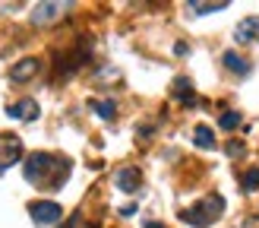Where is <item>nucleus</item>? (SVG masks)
Wrapping results in <instances>:
<instances>
[{
	"mask_svg": "<svg viewBox=\"0 0 259 228\" xmlns=\"http://www.w3.org/2000/svg\"><path fill=\"white\" fill-rule=\"evenodd\" d=\"M25 181L41 187V190H60V184L70 177V162L60 156H51V152H32L22 165Z\"/></svg>",
	"mask_w": 259,
	"mask_h": 228,
	"instance_id": "obj_1",
	"label": "nucleus"
},
{
	"mask_svg": "<svg viewBox=\"0 0 259 228\" xmlns=\"http://www.w3.org/2000/svg\"><path fill=\"white\" fill-rule=\"evenodd\" d=\"M222 209H225V200L218 197V194H209L205 200L193 203L190 209L180 212V219H184L187 225H193V228H209L212 222L222 219Z\"/></svg>",
	"mask_w": 259,
	"mask_h": 228,
	"instance_id": "obj_2",
	"label": "nucleus"
},
{
	"mask_svg": "<svg viewBox=\"0 0 259 228\" xmlns=\"http://www.w3.org/2000/svg\"><path fill=\"white\" fill-rule=\"evenodd\" d=\"M19 159H22V139L13 133H0V174L13 168Z\"/></svg>",
	"mask_w": 259,
	"mask_h": 228,
	"instance_id": "obj_3",
	"label": "nucleus"
},
{
	"mask_svg": "<svg viewBox=\"0 0 259 228\" xmlns=\"http://www.w3.org/2000/svg\"><path fill=\"white\" fill-rule=\"evenodd\" d=\"M29 215H32L35 225H54V222H60L63 209H60V203H54V200H38V203L29 206Z\"/></svg>",
	"mask_w": 259,
	"mask_h": 228,
	"instance_id": "obj_4",
	"label": "nucleus"
},
{
	"mask_svg": "<svg viewBox=\"0 0 259 228\" xmlns=\"http://www.w3.org/2000/svg\"><path fill=\"white\" fill-rule=\"evenodd\" d=\"M7 114L13 121H35L38 118V101L35 98H22V101H16V105H10Z\"/></svg>",
	"mask_w": 259,
	"mask_h": 228,
	"instance_id": "obj_5",
	"label": "nucleus"
},
{
	"mask_svg": "<svg viewBox=\"0 0 259 228\" xmlns=\"http://www.w3.org/2000/svg\"><path fill=\"white\" fill-rule=\"evenodd\" d=\"M237 42L240 45H253V42H259V16H247L240 25H237Z\"/></svg>",
	"mask_w": 259,
	"mask_h": 228,
	"instance_id": "obj_6",
	"label": "nucleus"
},
{
	"mask_svg": "<svg viewBox=\"0 0 259 228\" xmlns=\"http://www.w3.org/2000/svg\"><path fill=\"white\" fill-rule=\"evenodd\" d=\"M63 10H67V4H38L35 13H32V22H35V25H45V22H51V19H57Z\"/></svg>",
	"mask_w": 259,
	"mask_h": 228,
	"instance_id": "obj_7",
	"label": "nucleus"
},
{
	"mask_svg": "<svg viewBox=\"0 0 259 228\" xmlns=\"http://www.w3.org/2000/svg\"><path fill=\"white\" fill-rule=\"evenodd\" d=\"M139 181H142V177H139L136 168H120L117 174H114V184H117L123 194H133V190L139 187Z\"/></svg>",
	"mask_w": 259,
	"mask_h": 228,
	"instance_id": "obj_8",
	"label": "nucleus"
},
{
	"mask_svg": "<svg viewBox=\"0 0 259 228\" xmlns=\"http://www.w3.org/2000/svg\"><path fill=\"white\" fill-rule=\"evenodd\" d=\"M35 73H38V60L35 57H25L22 63H16V67L10 70V80L13 83H25V80H32Z\"/></svg>",
	"mask_w": 259,
	"mask_h": 228,
	"instance_id": "obj_9",
	"label": "nucleus"
},
{
	"mask_svg": "<svg viewBox=\"0 0 259 228\" xmlns=\"http://www.w3.org/2000/svg\"><path fill=\"white\" fill-rule=\"evenodd\" d=\"M171 92H174V98H180V101H184V105H190V108L196 105V92H193V86H190V80H187V76H177Z\"/></svg>",
	"mask_w": 259,
	"mask_h": 228,
	"instance_id": "obj_10",
	"label": "nucleus"
},
{
	"mask_svg": "<svg viewBox=\"0 0 259 228\" xmlns=\"http://www.w3.org/2000/svg\"><path fill=\"white\" fill-rule=\"evenodd\" d=\"M222 63L231 70V73H237V76H247L250 73V63H247V57H240L237 51H225L222 54Z\"/></svg>",
	"mask_w": 259,
	"mask_h": 228,
	"instance_id": "obj_11",
	"label": "nucleus"
},
{
	"mask_svg": "<svg viewBox=\"0 0 259 228\" xmlns=\"http://www.w3.org/2000/svg\"><path fill=\"white\" fill-rule=\"evenodd\" d=\"M193 143L202 146V149H215V136H212V130L205 124H199L196 130H193Z\"/></svg>",
	"mask_w": 259,
	"mask_h": 228,
	"instance_id": "obj_12",
	"label": "nucleus"
},
{
	"mask_svg": "<svg viewBox=\"0 0 259 228\" xmlns=\"http://www.w3.org/2000/svg\"><path fill=\"white\" fill-rule=\"evenodd\" d=\"M240 124H243L240 111H225L222 118H218V127H222V130H234V127H240Z\"/></svg>",
	"mask_w": 259,
	"mask_h": 228,
	"instance_id": "obj_13",
	"label": "nucleus"
},
{
	"mask_svg": "<svg viewBox=\"0 0 259 228\" xmlns=\"http://www.w3.org/2000/svg\"><path fill=\"white\" fill-rule=\"evenodd\" d=\"M89 105H92V111L98 114V118H105V121L114 118V101H98V98H92Z\"/></svg>",
	"mask_w": 259,
	"mask_h": 228,
	"instance_id": "obj_14",
	"label": "nucleus"
},
{
	"mask_svg": "<svg viewBox=\"0 0 259 228\" xmlns=\"http://www.w3.org/2000/svg\"><path fill=\"white\" fill-rule=\"evenodd\" d=\"M240 184H243V190H247V194H253V190H259V168H250L247 174L240 177Z\"/></svg>",
	"mask_w": 259,
	"mask_h": 228,
	"instance_id": "obj_15",
	"label": "nucleus"
},
{
	"mask_svg": "<svg viewBox=\"0 0 259 228\" xmlns=\"http://www.w3.org/2000/svg\"><path fill=\"white\" fill-rule=\"evenodd\" d=\"M190 10L202 16V13H215V10H228V4H190Z\"/></svg>",
	"mask_w": 259,
	"mask_h": 228,
	"instance_id": "obj_16",
	"label": "nucleus"
},
{
	"mask_svg": "<svg viewBox=\"0 0 259 228\" xmlns=\"http://www.w3.org/2000/svg\"><path fill=\"white\" fill-rule=\"evenodd\" d=\"M243 228H259V215H250V219L243 222Z\"/></svg>",
	"mask_w": 259,
	"mask_h": 228,
	"instance_id": "obj_17",
	"label": "nucleus"
},
{
	"mask_svg": "<svg viewBox=\"0 0 259 228\" xmlns=\"http://www.w3.org/2000/svg\"><path fill=\"white\" fill-rule=\"evenodd\" d=\"M228 152H231V156H240L243 146H240V143H231V146H228Z\"/></svg>",
	"mask_w": 259,
	"mask_h": 228,
	"instance_id": "obj_18",
	"label": "nucleus"
},
{
	"mask_svg": "<svg viewBox=\"0 0 259 228\" xmlns=\"http://www.w3.org/2000/svg\"><path fill=\"white\" fill-rule=\"evenodd\" d=\"M76 222H79V219H76V215H73V219H70L67 225H63V228H76Z\"/></svg>",
	"mask_w": 259,
	"mask_h": 228,
	"instance_id": "obj_19",
	"label": "nucleus"
},
{
	"mask_svg": "<svg viewBox=\"0 0 259 228\" xmlns=\"http://www.w3.org/2000/svg\"><path fill=\"white\" fill-rule=\"evenodd\" d=\"M146 228H164V225H158V222H146Z\"/></svg>",
	"mask_w": 259,
	"mask_h": 228,
	"instance_id": "obj_20",
	"label": "nucleus"
}]
</instances>
